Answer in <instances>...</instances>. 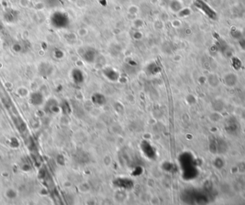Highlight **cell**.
Segmentation results:
<instances>
[{
    "instance_id": "cell-2",
    "label": "cell",
    "mask_w": 245,
    "mask_h": 205,
    "mask_svg": "<svg viewBox=\"0 0 245 205\" xmlns=\"http://www.w3.org/2000/svg\"><path fill=\"white\" fill-rule=\"evenodd\" d=\"M72 77L75 83H81L83 82V73L80 70L74 69L72 72Z\"/></svg>"
},
{
    "instance_id": "cell-1",
    "label": "cell",
    "mask_w": 245,
    "mask_h": 205,
    "mask_svg": "<svg viewBox=\"0 0 245 205\" xmlns=\"http://www.w3.org/2000/svg\"><path fill=\"white\" fill-rule=\"evenodd\" d=\"M82 57L84 60L88 63H92L95 60L96 57V52L93 48H88L83 51V53L82 55Z\"/></svg>"
},
{
    "instance_id": "cell-8",
    "label": "cell",
    "mask_w": 245,
    "mask_h": 205,
    "mask_svg": "<svg viewBox=\"0 0 245 205\" xmlns=\"http://www.w3.org/2000/svg\"><path fill=\"white\" fill-rule=\"evenodd\" d=\"M72 1H75V0H72Z\"/></svg>"
},
{
    "instance_id": "cell-7",
    "label": "cell",
    "mask_w": 245,
    "mask_h": 205,
    "mask_svg": "<svg viewBox=\"0 0 245 205\" xmlns=\"http://www.w3.org/2000/svg\"><path fill=\"white\" fill-rule=\"evenodd\" d=\"M30 0H20V5L22 7H27L30 6Z\"/></svg>"
},
{
    "instance_id": "cell-3",
    "label": "cell",
    "mask_w": 245,
    "mask_h": 205,
    "mask_svg": "<svg viewBox=\"0 0 245 205\" xmlns=\"http://www.w3.org/2000/svg\"><path fill=\"white\" fill-rule=\"evenodd\" d=\"M117 186L120 187H123L126 189H130L133 187V182L127 179H118L116 180Z\"/></svg>"
},
{
    "instance_id": "cell-6",
    "label": "cell",
    "mask_w": 245,
    "mask_h": 205,
    "mask_svg": "<svg viewBox=\"0 0 245 205\" xmlns=\"http://www.w3.org/2000/svg\"><path fill=\"white\" fill-rule=\"evenodd\" d=\"M93 100L95 103L99 104V105H102V104L104 103L105 101V98L103 97L102 95L98 94V93H97V94H95L94 96H93Z\"/></svg>"
},
{
    "instance_id": "cell-4",
    "label": "cell",
    "mask_w": 245,
    "mask_h": 205,
    "mask_svg": "<svg viewBox=\"0 0 245 205\" xmlns=\"http://www.w3.org/2000/svg\"><path fill=\"white\" fill-rule=\"evenodd\" d=\"M104 73L105 75V76L108 78H109V80L113 81H115L118 80V73L117 72H115L114 70L111 69V68H108V69H105L104 71Z\"/></svg>"
},
{
    "instance_id": "cell-5",
    "label": "cell",
    "mask_w": 245,
    "mask_h": 205,
    "mask_svg": "<svg viewBox=\"0 0 245 205\" xmlns=\"http://www.w3.org/2000/svg\"><path fill=\"white\" fill-rule=\"evenodd\" d=\"M142 146L146 154L148 155L149 157H153L154 156V151L153 150L152 147L150 146V144H148L146 142H144V144H143Z\"/></svg>"
}]
</instances>
